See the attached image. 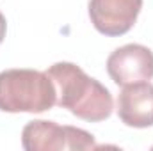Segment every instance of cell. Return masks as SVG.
Returning a JSON list of instances; mask_svg holds the SVG:
<instances>
[{"mask_svg":"<svg viewBox=\"0 0 153 151\" xmlns=\"http://www.w3.org/2000/svg\"><path fill=\"white\" fill-rule=\"evenodd\" d=\"M55 87V105L89 123L111 117L114 100L109 89L73 62H55L45 71Z\"/></svg>","mask_w":153,"mask_h":151,"instance_id":"6da1fadb","label":"cell"},{"mask_svg":"<svg viewBox=\"0 0 153 151\" xmlns=\"http://www.w3.org/2000/svg\"><path fill=\"white\" fill-rule=\"evenodd\" d=\"M55 105V87L46 73L5 70L0 73V110L39 114Z\"/></svg>","mask_w":153,"mask_h":151,"instance_id":"7a4b0ae2","label":"cell"},{"mask_svg":"<svg viewBox=\"0 0 153 151\" xmlns=\"http://www.w3.org/2000/svg\"><path fill=\"white\" fill-rule=\"evenodd\" d=\"M22 146L27 151L94 150V137L75 126H61L53 121H30L22 130Z\"/></svg>","mask_w":153,"mask_h":151,"instance_id":"3957f363","label":"cell"},{"mask_svg":"<svg viewBox=\"0 0 153 151\" xmlns=\"http://www.w3.org/2000/svg\"><path fill=\"white\" fill-rule=\"evenodd\" d=\"M107 73L117 85L146 82L153 78V52L137 43L116 48L107 59Z\"/></svg>","mask_w":153,"mask_h":151,"instance_id":"277c9868","label":"cell"},{"mask_svg":"<svg viewBox=\"0 0 153 151\" xmlns=\"http://www.w3.org/2000/svg\"><path fill=\"white\" fill-rule=\"evenodd\" d=\"M141 9L143 0H89L91 23L100 34L111 38L126 34Z\"/></svg>","mask_w":153,"mask_h":151,"instance_id":"5b68a950","label":"cell"},{"mask_svg":"<svg viewBox=\"0 0 153 151\" xmlns=\"http://www.w3.org/2000/svg\"><path fill=\"white\" fill-rule=\"evenodd\" d=\"M117 115L132 128L153 126V84L135 82L123 85L117 96Z\"/></svg>","mask_w":153,"mask_h":151,"instance_id":"8992f818","label":"cell"},{"mask_svg":"<svg viewBox=\"0 0 153 151\" xmlns=\"http://www.w3.org/2000/svg\"><path fill=\"white\" fill-rule=\"evenodd\" d=\"M5 30H7V21H5V16L0 13V43L5 38Z\"/></svg>","mask_w":153,"mask_h":151,"instance_id":"52a82bcc","label":"cell"}]
</instances>
